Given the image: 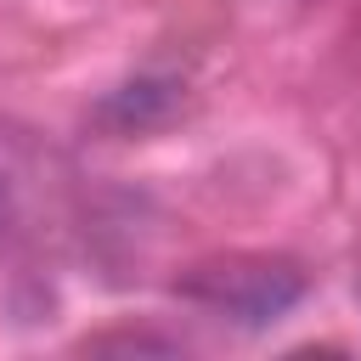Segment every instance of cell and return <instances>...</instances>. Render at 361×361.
<instances>
[{
    "label": "cell",
    "mask_w": 361,
    "mask_h": 361,
    "mask_svg": "<svg viewBox=\"0 0 361 361\" xmlns=\"http://www.w3.org/2000/svg\"><path fill=\"white\" fill-rule=\"evenodd\" d=\"M310 276L293 265V259H276V254H226V259H203L192 265L175 293L203 305L209 316L220 322H237V327H271L276 316H288L299 299H305Z\"/></svg>",
    "instance_id": "6da1fadb"
},
{
    "label": "cell",
    "mask_w": 361,
    "mask_h": 361,
    "mask_svg": "<svg viewBox=\"0 0 361 361\" xmlns=\"http://www.w3.org/2000/svg\"><path fill=\"white\" fill-rule=\"evenodd\" d=\"M180 102H186V85H180L175 73H141V79L107 90L90 118H96L107 135H147V130L169 124V118L180 113Z\"/></svg>",
    "instance_id": "3957f363"
},
{
    "label": "cell",
    "mask_w": 361,
    "mask_h": 361,
    "mask_svg": "<svg viewBox=\"0 0 361 361\" xmlns=\"http://www.w3.org/2000/svg\"><path fill=\"white\" fill-rule=\"evenodd\" d=\"M68 203V164L28 124L0 118V243H34Z\"/></svg>",
    "instance_id": "7a4b0ae2"
},
{
    "label": "cell",
    "mask_w": 361,
    "mask_h": 361,
    "mask_svg": "<svg viewBox=\"0 0 361 361\" xmlns=\"http://www.w3.org/2000/svg\"><path fill=\"white\" fill-rule=\"evenodd\" d=\"M96 350H175L169 338H141V333H113V338H96Z\"/></svg>",
    "instance_id": "277c9868"
}]
</instances>
